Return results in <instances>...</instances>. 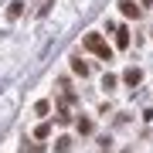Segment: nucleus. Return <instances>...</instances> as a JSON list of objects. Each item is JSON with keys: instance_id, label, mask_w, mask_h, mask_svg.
<instances>
[{"instance_id": "9", "label": "nucleus", "mask_w": 153, "mask_h": 153, "mask_svg": "<svg viewBox=\"0 0 153 153\" xmlns=\"http://www.w3.org/2000/svg\"><path fill=\"white\" fill-rule=\"evenodd\" d=\"M34 136H38V140H48V136H51V126H48V123H41L38 129H34Z\"/></svg>"}, {"instance_id": "2", "label": "nucleus", "mask_w": 153, "mask_h": 153, "mask_svg": "<svg viewBox=\"0 0 153 153\" xmlns=\"http://www.w3.org/2000/svg\"><path fill=\"white\" fill-rule=\"evenodd\" d=\"M119 10H123V17H136V21H140V4H136V0H119Z\"/></svg>"}, {"instance_id": "3", "label": "nucleus", "mask_w": 153, "mask_h": 153, "mask_svg": "<svg viewBox=\"0 0 153 153\" xmlns=\"http://www.w3.org/2000/svg\"><path fill=\"white\" fill-rule=\"evenodd\" d=\"M123 82H126V85H133V88H136V85L143 82V71H140V68H126V71H123Z\"/></svg>"}, {"instance_id": "10", "label": "nucleus", "mask_w": 153, "mask_h": 153, "mask_svg": "<svg viewBox=\"0 0 153 153\" xmlns=\"http://www.w3.org/2000/svg\"><path fill=\"white\" fill-rule=\"evenodd\" d=\"M116 82H119L116 75H105V78H102V88H105V92H112V88H116Z\"/></svg>"}, {"instance_id": "5", "label": "nucleus", "mask_w": 153, "mask_h": 153, "mask_svg": "<svg viewBox=\"0 0 153 153\" xmlns=\"http://www.w3.org/2000/svg\"><path fill=\"white\" fill-rule=\"evenodd\" d=\"M75 129H78V133H82V136H88V133H92V129H95V123H92V119H88V116H78V123H75Z\"/></svg>"}, {"instance_id": "1", "label": "nucleus", "mask_w": 153, "mask_h": 153, "mask_svg": "<svg viewBox=\"0 0 153 153\" xmlns=\"http://www.w3.org/2000/svg\"><path fill=\"white\" fill-rule=\"evenodd\" d=\"M82 48H85V51H92V55H99L102 61H112V48L102 41V34H95V31H88L85 38H82Z\"/></svg>"}, {"instance_id": "6", "label": "nucleus", "mask_w": 153, "mask_h": 153, "mask_svg": "<svg viewBox=\"0 0 153 153\" xmlns=\"http://www.w3.org/2000/svg\"><path fill=\"white\" fill-rule=\"evenodd\" d=\"M116 31V48H129V31L126 27H112Z\"/></svg>"}, {"instance_id": "12", "label": "nucleus", "mask_w": 153, "mask_h": 153, "mask_svg": "<svg viewBox=\"0 0 153 153\" xmlns=\"http://www.w3.org/2000/svg\"><path fill=\"white\" fill-rule=\"evenodd\" d=\"M34 112H38V116H48L51 105H48V102H38V105H34Z\"/></svg>"}, {"instance_id": "4", "label": "nucleus", "mask_w": 153, "mask_h": 153, "mask_svg": "<svg viewBox=\"0 0 153 153\" xmlns=\"http://www.w3.org/2000/svg\"><path fill=\"white\" fill-rule=\"evenodd\" d=\"M71 71H75V75H82V78H88V71H92V68H88V61H82L78 55H71Z\"/></svg>"}, {"instance_id": "11", "label": "nucleus", "mask_w": 153, "mask_h": 153, "mask_svg": "<svg viewBox=\"0 0 153 153\" xmlns=\"http://www.w3.org/2000/svg\"><path fill=\"white\" fill-rule=\"evenodd\" d=\"M21 10H24V4H21V0H14V4H10V17H21Z\"/></svg>"}, {"instance_id": "8", "label": "nucleus", "mask_w": 153, "mask_h": 153, "mask_svg": "<svg viewBox=\"0 0 153 153\" xmlns=\"http://www.w3.org/2000/svg\"><path fill=\"white\" fill-rule=\"evenodd\" d=\"M55 123H61V126H68V123H71V116H68V109H65V105L55 112Z\"/></svg>"}, {"instance_id": "7", "label": "nucleus", "mask_w": 153, "mask_h": 153, "mask_svg": "<svg viewBox=\"0 0 153 153\" xmlns=\"http://www.w3.org/2000/svg\"><path fill=\"white\" fill-rule=\"evenodd\" d=\"M71 150V136H58L55 140V153H68Z\"/></svg>"}]
</instances>
